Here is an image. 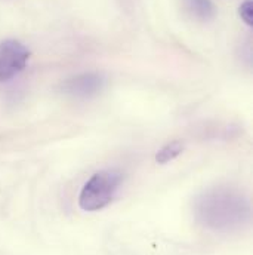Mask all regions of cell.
Instances as JSON below:
<instances>
[{
	"label": "cell",
	"instance_id": "6da1fadb",
	"mask_svg": "<svg viewBox=\"0 0 253 255\" xmlns=\"http://www.w3.org/2000/svg\"><path fill=\"white\" fill-rule=\"evenodd\" d=\"M194 214L203 227L216 233L240 232L252 220L248 196L227 186L201 191L194 200Z\"/></svg>",
	"mask_w": 253,
	"mask_h": 255
},
{
	"label": "cell",
	"instance_id": "7a4b0ae2",
	"mask_svg": "<svg viewBox=\"0 0 253 255\" xmlns=\"http://www.w3.org/2000/svg\"><path fill=\"white\" fill-rule=\"evenodd\" d=\"M123 183L119 171L104 169L95 172L82 187L79 194V206L86 212H96L108 206L116 197Z\"/></svg>",
	"mask_w": 253,
	"mask_h": 255
},
{
	"label": "cell",
	"instance_id": "8992f818",
	"mask_svg": "<svg viewBox=\"0 0 253 255\" xmlns=\"http://www.w3.org/2000/svg\"><path fill=\"white\" fill-rule=\"evenodd\" d=\"M182 151H184V142H181V141H172V142L163 145V147L157 151V154H156V162L160 163V165L169 163V162H172L173 159H176Z\"/></svg>",
	"mask_w": 253,
	"mask_h": 255
},
{
	"label": "cell",
	"instance_id": "3957f363",
	"mask_svg": "<svg viewBox=\"0 0 253 255\" xmlns=\"http://www.w3.org/2000/svg\"><path fill=\"white\" fill-rule=\"evenodd\" d=\"M30 49L15 39L0 42V83L18 76L28 64Z\"/></svg>",
	"mask_w": 253,
	"mask_h": 255
},
{
	"label": "cell",
	"instance_id": "52a82bcc",
	"mask_svg": "<svg viewBox=\"0 0 253 255\" xmlns=\"http://www.w3.org/2000/svg\"><path fill=\"white\" fill-rule=\"evenodd\" d=\"M239 13L240 18L245 21V24L248 25H253V3L252 0H246L240 4L239 7Z\"/></svg>",
	"mask_w": 253,
	"mask_h": 255
},
{
	"label": "cell",
	"instance_id": "5b68a950",
	"mask_svg": "<svg viewBox=\"0 0 253 255\" xmlns=\"http://www.w3.org/2000/svg\"><path fill=\"white\" fill-rule=\"evenodd\" d=\"M184 9L198 21H210L216 15V7L212 0H182Z\"/></svg>",
	"mask_w": 253,
	"mask_h": 255
},
{
	"label": "cell",
	"instance_id": "277c9868",
	"mask_svg": "<svg viewBox=\"0 0 253 255\" xmlns=\"http://www.w3.org/2000/svg\"><path fill=\"white\" fill-rule=\"evenodd\" d=\"M105 85H107V77L102 73L86 71V73L74 74L63 80L61 91L68 97L86 100L98 95L105 88Z\"/></svg>",
	"mask_w": 253,
	"mask_h": 255
}]
</instances>
